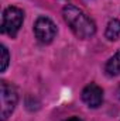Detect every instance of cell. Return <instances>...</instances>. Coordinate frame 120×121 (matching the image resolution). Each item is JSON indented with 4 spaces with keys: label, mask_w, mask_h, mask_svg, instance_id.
<instances>
[{
    "label": "cell",
    "mask_w": 120,
    "mask_h": 121,
    "mask_svg": "<svg viewBox=\"0 0 120 121\" xmlns=\"http://www.w3.org/2000/svg\"><path fill=\"white\" fill-rule=\"evenodd\" d=\"M120 35V21L117 18H113L107 23V27L105 31V37L109 41H115L117 39V37Z\"/></svg>",
    "instance_id": "52a82bcc"
},
{
    "label": "cell",
    "mask_w": 120,
    "mask_h": 121,
    "mask_svg": "<svg viewBox=\"0 0 120 121\" xmlns=\"http://www.w3.org/2000/svg\"><path fill=\"white\" fill-rule=\"evenodd\" d=\"M81 97H82V101L88 107H90V108H97L103 103V90L96 83H89L88 86L83 87Z\"/></svg>",
    "instance_id": "5b68a950"
},
{
    "label": "cell",
    "mask_w": 120,
    "mask_h": 121,
    "mask_svg": "<svg viewBox=\"0 0 120 121\" xmlns=\"http://www.w3.org/2000/svg\"><path fill=\"white\" fill-rule=\"evenodd\" d=\"M66 121H82L81 118H78V117H72V118H68Z\"/></svg>",
    "instance_id": "9c48e42d"
},
{
    "label": "cell",
    "mask_w": 120,
    "mask_h": 121,
    "mask_svg": "<svg viewBox=\"0 0 120 121\" xmlns=\"http://www.w3.org/2000/svg\"><path fill=\"white\" fill-rule=\"evenodd\" d=\"M62 17L78 38L88 39L95 35L96 26H95L93 20L79 7H76L74 4H66L62 9Z\"/></svg>",
    "instance_id": "6da1fadb"
},
{
    "label": "cell",
    "mask_w": 120,
    "mask_h": 121,
    "mask_svg": "<svg viewBox=\"0 0 120 121\" xmlns=\"http://www.w3.org/2000/svg\"><path fill=\"white\" fill-rule=\"evenodd\" d=\"M0 52H1V63H0V72H4L9 66V62H10V55H9V51L4 45L0 47Z\"/></svg>",
    "instance_id": "ba28073f"
},
{
    "label": "cell",
    "mask_w": 120,
    "mask_h": 121,
    "mask_svg": "<svg viewBox=\"0 0 120 121\" xmlns=\"http://www.w3.org/2000/svg\"><path fill=\"white\" fill-rule=\"evenodd\" d=\"M0 90H1V113H0V120L6 121L11 113L14 111L16 106H17V101H18V94L16 87L6 82V80H1L0 83Z\"/></svg>",
    "instance_id": "3957f363"
},
{
    "label": "cell",
    "mask_w": 120,
    "mask_h": 121,
    "mask_svg": "<svg viewBox=\"0 0 120 121\" xmlns=\"http://www.w3.org/2000/svg\"><path fill=\"white\" fill-rule=\"evenodd\" d=\"M23 21H24V11L21 9L14 6L4 9L1 18V32L14 38L21 28Z\"/></svg>",
    "instance_id": "7a4b0ae2"
},
{
    "label": "cell",
    "mask_w": 120,
    "mask_h": 121,
    "mask_svg": "<svg viewBox=\"0 0 120 121\" xmlns=\"http://www.w3.org/2000/svg\"><path fill=\"white\" fill-rule=\"evenodd\" d=\"M34 34L41 44H50L57 37V26L48 17L41 16L34 23Z\"/></svg>",
    "instance_id": "277c9868"
},
{
    "label": "cell",
    "mask_w": 120,
    "mask_h": 121,
    "mask_svg": "<svg viewBox=\"0 0 120 121\" xmlns=\"http://www.w3.org/2000/svg\"><path fill=\"white\" fill-rule=\"evenodd\" d=\"M105 72L109 76H117L120 75V51H117L105 65Z\"/></svg>",
    "instance_id": "8992f818"
}]
</instances>
